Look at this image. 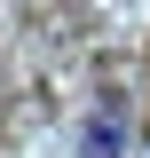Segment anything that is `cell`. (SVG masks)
Masks as SVG:
<instances>
[{
  "mask_svg": "<svg viewBox=\"0 0 150 158\" xmlns=\"http://www.w3.org/2000/svg\"><path fill=\"white\" fill-rule=\"evenodd\" d=\"M127 142H134V111H127V95H119V87H103V95L79 111L71 158H127Z\"/></svg>",
  "mask_w": 150,
  "mask_h": 158,
  "instance_id": "6da1fadb",
  "label": "cell"
}]
</instances>
